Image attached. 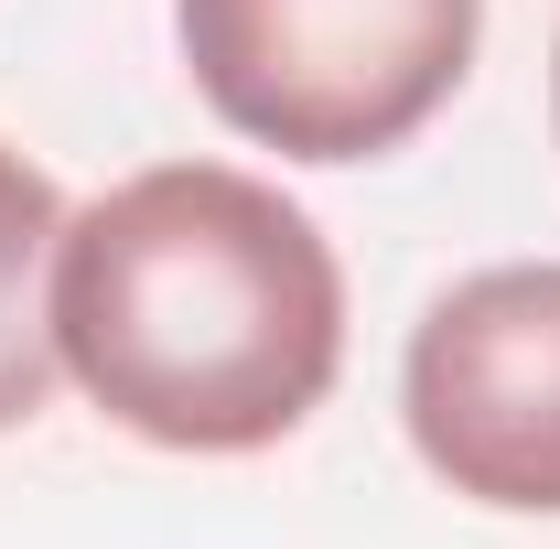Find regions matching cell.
Here are the masks:
<instances>
[{"label": "cell", "instance_id": "obj_2", "mask_svg": "<svg viewBox=\"0 0 560 549\" xmlns=\"http://www.w3.org/2000/svg\"><path fill=\"white\" fill-rule=\"evenodd\" d=\"M226 130L291 162H366L464 86L486 0H173Z\"/></svg>", "mask_w": 560, "mask_h": 549}, {"label": "cell", "instance_id": "obj_4", "mask_svg": "<svg viewBox=\"0 0 560 549\" xmlns=\"http://www.w3.org/2000/svg\"><path fill=\"white\" fill-rule=\"evenodd\" d=\"M55 237H66L55 184L22 151H0V431L44 410L66 366L55 355Z\"/></svg>", "mask_w": 560, "mask_h": 549}, {"label": "cell", "instance_id": "obj_3", "mask_svg": "<svg viewBox=\"0 0 560 549\" xmlns=\"http://www.w3.org/2000/svg\"><path fill=\"white\" fill-rule=\"evenodd\" d=\"M420 464L517 517H560V270H475L410 335Z\"/></svg>", "mask_w": 560, "mask_h": 549}, {"label": "cell", "instance_id": "obj_1", "mask_svg": "<svg viewBox=\"0 0 560 549\" xmlns=\"http://www.w3.org/2000/svg\"><path fill=\"white\" fill-rule=\"evenodd\" d=\"M55 355L162 453H259L324 410L346 366V270L259 173L162 162L66 215Z\"/></svg>", "mask_w": 560, "mask_h": 549}]
</instances>
